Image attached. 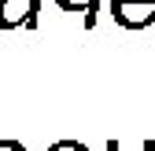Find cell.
I'll list each match as a JSON object with an SVG mask.
<instances>
[{
  "label": "cell",
  "mask_w": 155,
  "mask_h": 151,
  "mask_svg": "<svg viewBox=\"0 0 155 151\" xmlns=\"http://www.w3.org/2000/svg\"><path fill=\"white\" fill-rule=\"evenodd\" d=\"M41 0H0V30H33Z\"/></svg>",
  "instance_id": "6da1fadb"
},
{
  "label": "cell",
  "mask_w": 155,
  "mask_h": 151,
  "mask_svg": "<svg viewBox=\"0 0 155 151\" xmlns=\"http://www.w3.org/2000/svg\"><path fill=\"white\" fill-rule=\"evenodd\" d=\"M111 18L122 30H148L155 22V8L151 4H129V0H107Z\"/></svg>",
  "instance_id": "7a4b0ae2"
},
{
  "label": "cell",
  "mask_w": 155,
  "mask_h": 151,
  "mask_svg": "<svg viewBox=\"0 0 155 151\" xmlns=\"http://www.w3.org/2000/svg\"><path fill=\"white\" fill-rule=\"evenodd\" d=\"M63 11H74V15H85V30L96 26V18H100V0H55Z\"/></svg>",
  "instance_id": "3957f363"
},
{
  "label": "cell",
  "mask_w": 155,
  "mask_h": 151,
  "mask_svg": "<svg viewBox=\"0 0 155 151\" xmlns=\"http://www.w3.org/2000/svg\"><path fill=\"white\" fill-rule=\"evenodd\" d=\"M48 151H89L85 144H78V140H55Z\"/></svg>",
  "instance_id": "277c9868"
},
{
  "label": "cell",
  "mask_w": 155,
  "mask_h": 151,
  "mask_svg": "<svg viewBox=\"0 0 155 151\" xmlns=\"http://www.w3.org/2000/svg\"><path fill=\"white\" fill-rule=\"evenodd\" d=\"M107 151H122V144H118V140H107ZM140 151H155V140H144Z\"/></svg>",
  "instance_id": "5b68a950"
},
{
  "label": "cell",
  "mask_w": 155,
  "mask_h": 151,
  "mask_svg": "<svg viewBox=\"0 0 155 151\" xmlns=\"http://www.w3.org/2000/svg\"><path fill=\"white\" fill-rule=\"evenodd\" d=\"M0 151H26L18 140H0Z\"/></svg>",
  "instance_id": "8992f818"
},
{
  "label": "cell",
  "mask_w": 155,
  "mask_h": 151,
  "mask_svg": "<svg viewBox=\"0 0 155 151\" xmlns=\"http://www.w3.org/2000/svg\"><path fill=\"white\" fill-rule=\"evenodd\" d=\"M129 4H151V8H155V0H129Z\"/></svg>",
  "instance_id": "52a82bcc"
}]
</instances>
